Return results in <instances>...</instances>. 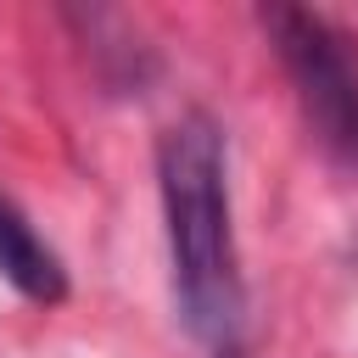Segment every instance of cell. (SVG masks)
I'll use <instances>...</instances> for the list:
<instances>
[{"label":"cell","mask_w":358,"mask_h":358,"mask_svg":"<svg viewBox=\"0 0 358 358\" xmlns=\"http://www.w3.org/2000/svg\"><path fill=\"white\" fill-rule=\"evenodd\" d=\"M224 134L207 112H185L168 123L157 145V185L168 218V263L173 302L190 336L229 347L241 324V268L229 235V185H224Z\"/></svg>","instance_id":"6da1fadb"},{"label":"cell","mask_w":358,"mask_h":358,"mask_svg":"<svg viewBox=\"0 0 358 358\" xmlns=\"http://www.w3.org/2000/svg\"><path fill=\"white\" fill-rule=\"evenodd\" d=\"M263 28L285 62V78L319 145L336 162L358 168V45L330 17L302 11V6H268Z\"/></svg>","instance_id":"7a4b0ae2"},{"label":"cell","mask_w":358,"mask_h":358,"mask_svg":"<svg viewBox=\"0 0 358 358\" xmlns=\"http://www.w3.org/2000/svg\"><path fill=\"white\" fill-rule=\"evenodd\" d=\"M0 274L28 296V302H62L67 296V268L62 257L34 235V224L0 196Z\"/></svg>","instance_id":"3957f363"},{"label":"cell","mask_w":358,"mask_h":358,"mask_svg":"<svg viewBox=\"0 0 358 358\" xmlns=\"http://www.w3.org/2000/svg\"><path fill=\"white\" fill-rule=\"evenodd\" d=\"M218 358H241V352H235V347H218Z\"/></svg>","instance_id":"277c9868"}]
</instances>
